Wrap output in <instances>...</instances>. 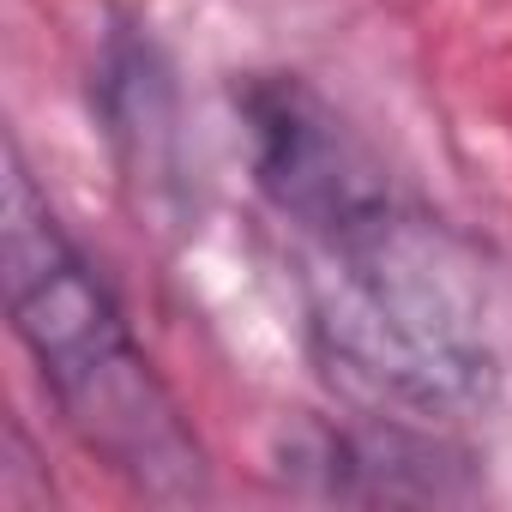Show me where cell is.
Wrapping results in <instances>:
<instances>
[{
  "mask_svg": "<svg viewBox=\"0 0 512 512\" xmlns=\"http://www.w3.org/2000/svg\"><path fill=\"white\" fill-rule=\"evenodd\" d=\"M0 284L19 344L73 440L157 506L211 500V458L181 398L145 356L127 308L67 235L19 145L0 163Z\"/></svg>",
  "mask_w": 512,
  "mask_h": 512,
  "instance_id": "obj_1",
  "label": "cell"
},
{
  "mask_svg": "<svg viewBox=\"0 0 512 512\" xmlns=\"http://www.w3.org/2000/svg\"><path fill=\"white\" fill-rule=\"evenodd\" d=\"M308 338L344 392L410 422L476 416L500 386L476 260L404 199L314 247Z\"/></svg>",
  "mask_w": 512,
  "mask_h": 512,
  "instance_id": "obj_2",
  "label": "cell"
},
{
  "mask_svg": "<svg viewBox=\"0 0 512 512\" xmlns=\"http://www.w3.org/2000/svg\"><path fill=\"white\" fill-rule=\"evenodd\" d=\"M235 121L253 187L266 205L308 241L332 247L350 229L374 223L398 205L386 163L362 145V133L296 73H241Z\"/></svg>",
  "mask_w": 512,
  "mask_h": 512,
  "instance_id": "obj_3",
  "label": "cell"
},
{
  "mask_svg": "<svg viewBox=\"0 0 512 512\" xmlns=\"http://www.w3.org/2000/svg\"><path fill=\"white\" fill-rule=\"evenodd\" d=\"M284 464L326 500H470L464 452L434 422L374 416L362 428H302L284 440Z\"/></svg>",
  "mask_w": 512,
  "mask_h": 512,
  "instance_id": "obj_4",
  "label": "cell"
}]
</instances>
